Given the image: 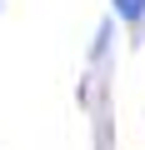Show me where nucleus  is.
Returning <instances> with one entry per match:
<instances>
[{
  "label": "nucleus",
  "mask_w": 145,
  "mask_h": 150,
  "mask_svg": "<svg viewBox=\"0 0 145 150\" xmlns=\"http://www.w3.org/2000/svg\"><path fill=\"white\" fill-rule=\"evenodd\" d=\"M115 15L130 20V25H140L145 20V0H115Z\"/></svg>",
  "instance_id": "nucleus-1"
}]
</instances>
